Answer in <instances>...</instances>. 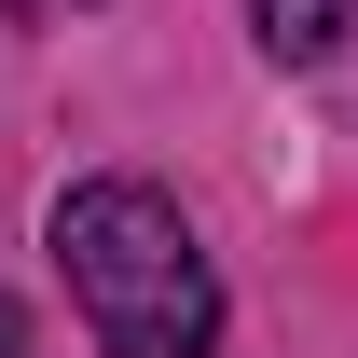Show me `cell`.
<instances>
[{"label":"cell","instance_id":"6da1fadb","mask_svg":"<svg viewBox=\"0 0 358 358\" xmlns=\"http://www.w3.org/2000/svg\"><path fill=\"white\" fill-rule=\"evenodd\" d=\"M55 262H69V303L110 358H207L221 345V275L193 248L152 179H83L55 193Z\"/></svg>","mask_w":358,"mask_h":358},{"label":"cell","instance_id":"7a4b0ae2","mask_svg":"<svg viewBox=\"0 0 358 358\" xmlns=\"http://www.w3.org/2000/svg\"><path fill=\"white\" fill-rule=\"evenodd\" d=\"M248 14H262V42H275V55H331V42L358 28V0H248Z\"/></svg>","mask_w":358,"mask_h":358},{"label":"cell","instance_id":"3957f363","mask_svg":"<svg viewBox=\"0 0 358 358\" xmlns=\"http://www.w3.org/2000/svg\"><path fill=\"white\" fill-rule=\"evenodd\" d=\"M0 358H28V317H14V303H0Z\"/></svg>","mask_w":358,"mask_h":358}]
</instances>
